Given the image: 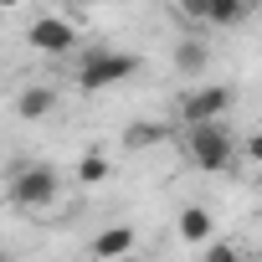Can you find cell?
Returning a JSON list of instances; mask_svg holds the SVG:
<instances>
[{"label": "cell", "instance_id": "6da1fadb", "mask_svg": "<svg viewBox=\"0 0 262 262\" xmlns=\"http://www.w3.org/2000/svg\"><path fill=\"white\" fill-rule=\"evenodd\" d=\"M242 155V144L231 139V128L216 118V123H190V134H185V160H190V170H201V175H221V170H231V160Z\"/></svg>", "mask_w": 262, "mask_h": 262}, {"label": "cell", "instance_id": "7a4b0ae2", "mask_svg": "<svg viewBox=\"0 0 262 262\" xmlns=\"http://www.w3.org/2000/svg\"><path fill=\"white\" fill-rule=\"evenodd\" d=\"M139 72V57L134 52H118V47H88L77 57V88L82 93H103V88H118Z\"/></svg>", "mask_w": 262, "mask_h": 262}, {"label": "cell", "instance_id": "3957f363", "mask_svg": "<svg viewBox=\"0 0 262 262\" xmlns=\"http://www.w3.org/2000/svg\"><path fill=\"white\" fill-rule=\"evenodd\" d=\"M6 195H11L16 211H41L62 195V180H57L52 165H16L11 180H6Z\"/></svg>", "mask_w": 262, "mask_h": 262}, {"label": "cell", "instance_id": "277c9868", "mask_svg": "<svg viewBox=\"0 0 262 262\" xmlns=\"http://www.w3.org/2000/svg\"><path fill=\"white\" fill-rule=\"evenodd\" d=\"M26 41H31L41 57H72L77 41H82V31H77V21H67V16H36L31 31H26Z\"/></svg>", "mask_w": 262, "mask_h": 262}, {"label": "cell", "instance_id": "5b68a950", "mask_svg": "<svg viewBox=\"0 0 262 262\" xmlns=\"http://www.w3.org/2000/svg\"><path fill=\"white\" fill-rule=\"evenodd\" d=\"M231 103H236V93H231L226 82H201V88H190V93L180 98V118H185V123H216Z\"/></svg>", "mask_w": 262, "mask_h": 262}, {"label": "cell", "instance_id": "8992f818", "mask_svg": "<svg viewBox=\"0 0 262 262\" xmlns=\"http://www.w3.org/2000/svg\"><path fill=\"white\" fill-rule=\"evenodd\" d=\"M139 247V231L128 226V221H113V226H103L93 242H88V252L98 257V262H113V257H128Z\"/></svg>", "mask_w": 262, "mask_h": 262}, {"label": "cell", "instance_id": "52a82bcc", "mask_svg": "<svg viewBox=\"0 0 262 262\" xmlns=\"http://www.w3.org/2000/svg\"><path fill=\"white\" fill-rule=\"evenodd\" d=\"M52 113H57V88H47V82H26V88L16 93V118L41 123V118H52Z\"/></svg>", "mask_w": 262, "mask_h": 262}, {"label": "cell", "instance_id": "ba28073f", "mask_svg": "<svg viewBox=\"0 0 262 262\" xmlns=\"http://www.w3.org/2000/svg\"><path fill=\"white\" fill-rule=\"evenodd\" d=\"M175 236H180L185 247H206V242L216 236V216H211L206 206H185V211L175 216Z\"/></svg>", "mask_w": 262, "mask_h": 262}, {"label": "cell", "instance_id": "9c48e42d", "mask_svg": "<svg viewBox=\"0 0 262 262\" xmlns=\"http://www.w3.org/2000/svg\"><path fill=\"white\" fill-rule=\"evenodd\" d=\"M206 67H211V41H206V36H185V41L175 47V72L201 77Z\"/></svg>", "mask_w": 262, "mask_h": 262}, {"label": "cell", "instance_id": "30bf717a", "mask_svg": "<svg viewBox=\"0 0 262 262\" xmlns=\"http://www.w3.org/2000/svg\"><path fill=\"white\" fill-rule=\"evenodd\" d=\"M113 175V165H108V155H98V149H88L82 160H77V185H103Z\"/></svg>", "mask_w": 262, "mask_h": 262}, {"label": "cell", "instance_id": "8fae6325", "mask_svg": "<svg viewBox=\"0 0 262 262\" xmlns=\"http://www.w3.org/2000/svg\"><path fill=\"white\" fill-rule=\"evenodd\" d=\"M252 11L242 6V0H211V21L206 26H242Z\"/></svg>", "mask_w": 262, "mask_h": 262}, {"label": "cell", "instance_id": "7c38bea8", "mask_svg": "<svg viewBox=\"0 0 262 262\" xmlns=\"http://www.w3.org/2000/svg\"><path fill=\"white\" fill-rule=\"evenodd\" d=\"M160 139H165L160 123H139V128H128V134H123V149H149V144H160Z\"/></svg>", "mask_w": 262, "mask_h": 262}, {"label": "cell", "instance_id": "4fadbf2b", "mask_svg": "<svg viewBox=\"0 0 262 262\" xmlns=\"http://www.w3.org/2000/svg\"><path fill=\"white\" fill-rule=\"evenodd\" d=\"M201 262H242V252H236L231 242H221V236H211V242L201 247Z\"/></svg>", "mask_w": 262, "mask_h": 262}, {"label": "cell", "instance_id": "5bb4252c", "mask_svg": "<svg viewBox=\"0 0 262 262\" xmlns=\"http://www.w3.org/2000/svg\"><path fill=\"white\" fill-rule=\"evenodd\" d=\"M175 11H180L190 26H206V21H211V0H175Z\"/></svg>", "mask_w": 262, "mask_h": 262}, {"label": "cell", "instance_id": "9a60e30c", "mask_svg": "<svg viewBox=\"0 0 262 262\" xmlns=\"http://www.w3.org/2000/svg\"><path fill=\"white\" fill-rule=\"evenodd\" d=\"M242 155H247V165H257V170H262V128H252V134L242 139Z\"/></svg>", "mask_w": 262, "mask_h": 262}, {"label": "cell", "instance_id": "2e32d148", "mask_svg": "<svg viewBox=\"0 0 262 262\" xmlns=\"http://www.w3.org/2000/svg\"><path fill=\"white\" fill-rule=\"evenodd\" d=\"M113 262H144V257H139V252H128V257H113Z\"/></svg>", "mask_w": 262, "mask_h": 262}, {"label": "cell", "instance_id": "e0dca14e", "mask_svg": "<svg viewBox=\"0 0 262 262\" xmlns=\"http://www.w3.org/2000/svg\"><path fill=\"white\" fill-rule=\"evenodd\" d=\"M0 6H6V11H16V6H21V0H0Z\"/></svg>", "mask_w": 262, "mask_h": 262}, {"label": "cell", "instance_id": "ac0fdd59", "mask_svg": "<svg viewBox=\"0 0 262 262\" xmlns=\"http://www.w3.org/2000/svg\"><path fill=\"white\" fill-rule=\"evenodd\" d=\"M242 6H247V11H257V6H262V0H242Z\"/></svg>", "mask_w": 262, "mask_h": 262}, {"label": "cell", "instance_id": "d6986e66", "mask_svg": "<svg viewBox=\"0 0 262 262\" xmlns=\"http://www.w3.org/2000/svg\"><path fill=\"white\" fill-rule=\"evenodd\" d=\"M67 6H93V0H67Z\"/></svg>", "mask_w": 262, "mask_h": 262}]
</instances>
